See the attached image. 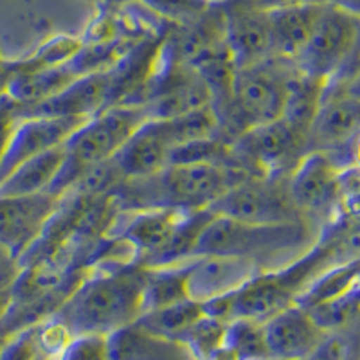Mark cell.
<instances>
[{
  "instance_id": "836d02e7",
  "label": "cell",
  "mask_w": 360,
  "mask_h": 360,
  "mask_svg": "<svg viewBox=\"0 0 360 360\" xmlns=\"http://www.w3.org/2000/svg\"><path fill=\"white\" fill-rule=\"evenodd\" d=\"M211 2H221V0H211Z\"/></svg>"
},
{
  "instance_id": "277c9868",
  "label": "cell",
  "mask_w": 360,
  "mask_h": 360,
  "mask_svg": "<svg viewBox=\"0 0 360 360\" xmlns=\"http://www.w3.org/2000/svg\"><path fill=\"white\" fill-rule=\"evenodd\" d=\"M146 119L143 105H114L85 119L65 141V159L47 193L62 198L86 169L112 159Z\"/></svg>"
},
{
  "instance_id": "7402d4cb",
  "label": "cell",
  "mask_w": 360,
  "mask_h": 360,
  "mask_svg": "<svg viewBox=\"0 0 360 360\" xmlns=\"http://www.w3.org/2000/svg\"><path fill=\"white\" fill-rule=\"evenodd\" d=\"M355 287H359V259L353 258L348 262L333 263L321 270L319 274L308 283L307 288L295 297L294 304L308 310L315 304L340 297Z\"/></svg>"
},
{
  "instance_id": "4dcf8cb0",
  "label": "cell",
  "mask_w": 360,
  "mask_h": 360,
  "mask_svg": "<svg viewBox=\"0 0 360 360\" xmlns=\"http://www.w3.org/2000/svg\"><path fill=\"white\" fill-rule=\"evenodd\" d=\"M262 9H278L288 8V6H301V4H324V2H332V0H250Z\"/></svg>"
},
{
  "instance_id": "6da1fadb",
  "label": "cell",
  "mask_w": 360,
  "mask_h": 360,
  "mask_svg": "<svg viewBox=\"0 0 360 360\" xmlns=\"http://www.w3.org/2000/svg\"><path fill=\"white\" fill-rule=\"evenodd\" d=\"M144 266L115 263L98 269L76 285L54 311V319L76 335H110L143 314Z\"/></svg>"
},
{
  "instance_id": "e0dca14e",
  "label": "cell",
  "mask_w": 360,
  "mask_h": 360,
  "mask_svg": "<svg viewBox=\"0 0 360 360\" xmlns=\"http://www.w3.org/2000/svg\"><path fill=\"white\" fill-rule=\"evenodd\" d=\"M172 148L164 141L153 119H146L112 157L123 179L146 176L168 166Z\"/></svg>"
},
{
  "instance_id": "f1b7e54d",
  "label": "cell",
  "mask_w": 360,
  "mask_h": 360,
  "mask_svg": "<svg viewBox=\"0 0 360 360\" xmlns=\"http://www.w3.org/2000/svg\"><path fill=\"white\" fill-rule=\"evenodd\" d=\"M58 360H108L107 335H76Z\"/></svg>"
},
{
  "instance_id": "7c38bea8",
  "label": "cell",
  "mask_w": 360,
  "mask_h": 360,
  "mask_svg": "<svg viewBox=\"0 0 360 360\" xmlns=\"http://www.w3.org/2000/svg\"><path fill=\"white\" fill-rule=\"evenodd\" d=\"M262 266L249 258L227 254H202L188 259V295L198 303L209 297L229 294L262 272Z\"/></svg>"
},
{
  "instance_id": "8fae6325",
  "label": "cell",
  "mask_w": 360,
  "mask_h": 360,
  "mask_svg": "<svg viewBox=\"0 0 360 360\" xmlns=\"http://www.w3.org/2000/svg\"><path fill=\"white\" fill-rule=\"evenodd\" d=\"M224 44L234 67H247L272 56L269 11L250 0H221Z\"/></svg>"
},
{
  "instance_id": "4fadbf2b",
  "label": "cell",
  "mask_w": 360,
  "mask_h": 360,
  "mask_svg": "<svg viewBox=\"0 0 360 360\" xmlns=\"http://www.w3.org/2000/svg\"><path fill=\"white\" fill-rule=\"evenodd\" d=\"M110 70L78 76L65 89L40 103L29 105L24 117H79L89 119L108 108Z\"/></svg>"
},
{
  "instance_id": "30bf717a",
  "label": "cell",
  "mask_w": 360,
  "mask_h": 360,
  "mask_svg": "<svg viewBox=\"0 0 360 360\" xmlns=\"http://www.w3.org/2000/svg\"><path fill=\"white\" fill-rule=\"evenodd\" d=\"M340 169L323 152H307L287 176L292 202L310 224L328 218L340 205Z\"/></svg>"
},
{
  "instance_id": "9a60e30c",
  "label": "cell",
  "mask_w": 360,
  "mask_h": 360,
  "mask_svg": "<svg viewBox=\"0 0 360 360\" xmlns=\"http://www.w3.org/2000/svg\"><path fill=\"white\" fill-rule=\"evenodd\" d=\"M83 121L79 117H24L8 139L0 173L8 176L24 160L63 144Z\"/></svg>"
},
{
  "instance_id": "9c48e42d",
  "label": "cell",
  "mask_w": 360,
  "mask_h": 360,
  "mask_svg": "<svg viewBox=\"0 0 360 360\" xmlns=\"http://www.w3.org/2000/svg\"><path fill=\"white\" fill-rule=\"evenodd\" d=\"M214 217L245 224H287L304 220L292 202L287 179L247 176L209 205Z\"/></svg>"
},
{
  "instance_id": "44dd1931",
  "label": "cell",
  "mask_w": 360,
  "mask_h": 360,
  "mask_svg": "<svg viewBox=\"0 0 360 360\" xmlns=\"http://www.w3.org/2000/svg\"><path fill=\"white\" fill-rule=\"evenodd\" d=\"M188 262L168 266H144L143 314L191 299L188 295Z\"/></svg>"
},
{
  "instance_id": "5b68a950",
  "label": "cell",
  "mask_w": 360,
  "mask_h": 360,
  "mask_svg": "<svg viewBox=\"0 0 360 360\" xmlns=\"http://www.w3.org/2000/svg\"><path fill=\"white\" fill-rule=\"evenodd\" d=\"M294 70V63L276 56L236 67L229 110L217 121L218 135L233 143L249 128L281 119L288 79Z\"/></svg>"
},
{
  "instance_id": "2e32d148",
  "label": "cell",
  "mask_w": 360,
  "mask_h": 360,
  "mask_svg": "<svg viewBox=\"0 0 360 360\" xmlns=\"http://www.w3.org/2000/svg\"><path fill=\"white\" fill-rule=\"evenodd\" d=\"M326 4V2H324ZM324 4H301L269 9L272 56L294 63L310 40Z\"/></svg>"
},
{
  "instance_id": "1f68e13d",
  "label": "cell",
  "mask_w": 360,
  "mask_h": 360,
  "mask_svg": "<svg viewBox=\"0 0 360 360\" xmlns=\"http://www.w3.org/2000/svg\"><path fill=\"white\" fill-rule=\"evenodd\" d=\"M205 360H238V356L234 355V353L231 352L227 346H224V344H221L220 348L214 349V352L211 353V355H209Z\"/></svg>"
},
{
  "instance_id": "d6a6232c",
  "label": "cell",
  "mask_w": 360,
  "mask_h": 360,
  "mask_svg": "<svg viewBox=\"0 0 360 360\" xmlns=\"http://www.w3.org/2000/svg\"><path fill=\"white\" fill-rule=\"evenodd\" d=\"M90 2H94V4H99V2H103V0H90Z\"/></svg>"
},
{
  "instance_id": "603a6c76",
  "label": "cell",
  "mask_w": 360,
  "mask_h": 360,
  "mask_svg": "<svg viewBox=\"0 0 360 360\" xmlns=\"http://www.w3.org/2000/svg\"><path fill=\"white\" fill-rule=\"evenodd\" d=\"M202 307L195 299H184L179 303H173L169 307L157 308L152 311H144L135 321L137 326L146 330L152 335L162 337V339L176 340L182 337V333L191 326L195 321L202 317Z\"/></svg>"
},
{
  "instance_id": "d4e9b609",
  "label": "cell",
  "mask_w": 360,
  "mask_h": 360,
  "mask_svg": "<svg viewBox=\"0 0 360 360\" xmlns=\"http://www.w3.org/2000/svg\"><path fill=\"white\" fill-rule=\"evenodd\" d=\"M224 346H227L238 360H272L263 335V324L256 321H229L225 326Z\"/></svg>"
},
{
  "instance_id": "ac0fdd59",
  "label": "cell",
  "mask_w": 360,
  "mask_h": 360,
  "mask_svg": "<svg viewBox=\"0 0 360 360\" xmlns=\"http://www.w3.org/2000/svg\"><path fill=\"white\" fill-rule=\"evenodd\" d=\"M108 360H197L186 344L152 335L135 323L107 335Z\"/></svg>"
},
{
  "instance_id": "ffe728a7",
  "label": "cell",
  "mask_w": 360,
  "mask_h": 360,
  "mask_svg": "<svg viewBox=\"0 0 360 360\" xmlns=\"http://www.w3.org/2000/svg\"><path fill=\"white\" fill-rule=\"evenodd\" d=\"M324 82L326 79L311 78V76L299 72L297 69L288 79L281 119L290 124L297 134L303 135L304 139H307L311 121L319 108Z\"/></svg>"
},
{
  "instance_id": "7a4b0ae2",
  "label": "cell",
  "mask_w": 360,
  "mask_h": 360,
  "mask_svg": "<svg viewBox=\"0 0 360 360\" xmlns=\"http://www.w3.org/2000/svg\"><path fill=\"white\" fill-rule=\"evenodd\" d=\"M247 176L225 164H168L152 175L123 179L108 197L117 211H197Z\"/></svg>"
},
{
  "instance_id": "f546056e",
  "label": "cell",
  "mask_w": 360,
  "mask_h": 360,
  "mask_svg": "<svg viewBox=\"0 0 360 360\" xmlns=\"http://www.w3.org/2000/svg\"><path fill=\"white\" fill-rule=\"evenodd\" d=\"M4 360H38L37 330H27L6 353Z\"/></svg>"
},
{
  "instance_id": "ba28073f",
  "label": "cell",
  "mask_w": 360,
  "mask_h": 360,
  "mask_svg": "<svg viewBox=\"0 0 360 360\" xmlns=\"http://www.w3.org/2000/svg\"><path fill=\"white\" fill-rule=\"evenodd\" d=\"M359 15L353 9L326 2L304 49L294 60L299 72L328 79L356 56Z\"/></svg>"
},
{
  "instance_id": "83f0119b",
  "label": "cell",
  "mask_w": 360,
  "mask_h": 360,
  "mask_svg": "<svg viewBox=\"0 0 360 360\" xmlns=\"http://www.w3.org/2000/svg\"><path fill=\"white\" fill-rule=\"evenodd\" d=\"M146 8L173 24H186L202 17L214 2L211 0H141Z\"/></svg>"
},
{
  "instance_id": "5bb4252c",
  "label": "cell",
  "mask_w": 360,
  "mask_h": 360,
  "mask_svg": "<svg viewBox=\"0 0 360 360\" xmlns=\"http://www.w3.org/2000/svg\"><path fill=\"white\" fill-rule=\"evenodd\" d=\"M262 324L272 360H304L326 339V332L297 304L283 308Z\"/></svg>"
},
{
  "instance_id": "52a82bcc",
  "label": "cell",
  "mask_w": 360,
  "mask_h": 360,
  "mask_svg": "<svg viewBox=\"0 0 360 360\" xmlns=\"http://www.w3.org/2000/svg\"><path fill=\"white\" fill-rule=\"evenodd\" d=\"M349 60L323 86L319 108L307 135V152H333L355 143L359 137L360 99L356 69Z\"/></svg>"
},
{
  "instance_id": "cb8c5ba5",
  "label": "cell",
  "mask_w": 360,
  "mask_h": 360,
  "mask_svg": "<svg viewBox=\"0 0 360 360\" xmlns=\"http://www.w3.org/2000/svg\"><path fill=\"white\" fill-rule=\"evenodd\" d=\"M76 78L78 76L72 72L67 62L62 65L37 67L31 72L22 74L17 83H13V94L29 107L54 96Z\"/></svg>"
},
{
  "instance_id": "4316f807",
  "label": "cell",
  "mask_w": 360,
  "mask_h": 360,
  "mask_svg": "<svg viewBox=\"0 0 360 360\" xmlns=\"http://www.w3.org/2000/svg\"><path fill=\"white\" fill-rule=\"evenodd\" d=\"M225 326H227V323H224V321L202 315L200 319L195 321L182 333L179 342L186 344L197 360H205L214 349L220 348L221 344H224Z\"/></svg>"
},
{
  "instance_id": "3957f363",
  "label": "cell",
  "mask_w": 360,
  "mask_h": 360,
  "mask_svg": "<svg viewBox=\"0 0 360 360\" xmlns=\"http://www.w3.org/2000/svg\"><path fill=\"white\" fill-rule=\"evenodd\" d=\"M314 225L308 220L287 224H245L213 217L198 238L193 256L227 254L258 263L263 270L278 266V259H295L314 245Z\"/></svg>"
},
{
  "instance_id": "8992f818",
  "label": "cell",
  "mask_w": 360,
  "mask_h": 360,
  "mask_svg": "<svg viewBox=\"0 0 360 360\" xmlns=\"http://www.w3.org/2000/svg\"><path fill=\"white\" fill-rule=\"evenodd\" d=\"M307 153V139L283 119L258 124L231 143L233 166L249 176L287 179Z\"/></svg>"
},
{
  "instance_id": "d6986e66",
  "label": "cell",
  "mask_w": 360,
  "mask_h": 360,
  "mask_svg": "<svg viewBox=\"0 0 360 360\" xmlns=\"http://www.w3.org/2000/svg\"><path fill=\"white\" fill-rule=\"evenodd\" d=\"M65 159V143L18 164L6 176L0 197H29L47 191Z\"/></svg>"
},
{
  "instance_id": "484cf974",
  "label": "cell",
  "mask_w": 360,
  "mask_h": 360,
  "mask_svg": "<svg viewBox=\"0 0 360 360\" xmlns=\"http://www.w3.org/2000/svg\"><path fill=\"white\" fill-rule=\"evenodd\" d=\"M307 311L323 332L328 333L333 330H342L352 324L359 315V287L352 288L332 301L315 304Z\"/></svg>"
}]
</instances>
